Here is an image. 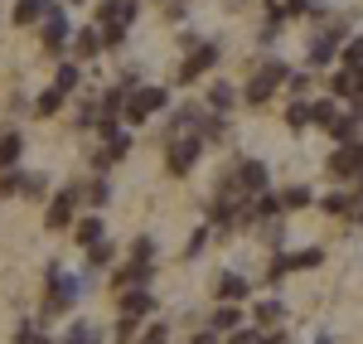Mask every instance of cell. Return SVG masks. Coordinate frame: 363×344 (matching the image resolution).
<instances>
[{
  "label": "cell",
  "instance_id": "d590c367",
  "mask_svg": "<svg viewBox=\"0 0 363 344\" xmlns=\"http://www.w3.org/2000/svg\"><path fill=\"white\" fill-rule=\"evenodd\" d=\"M116 340H121V344H131V340H136V320H126V316H121V325H116Z\"/></svg>",
  "mask_w": 363,
  "mask_h": 344
},
{
  "label": "cell",
  "instance_id": "83f0119b",
  "mask_svg": "<svg viewBox=\"0 0 363 344\" xmlns=\"http://www.w3.org/2000/svg\"><path fill=\"white\" fill-rule=\"evenodd\" d=\"M20 184H25V174H15V170H0V199L20 194Z\"/></svg>",
  "mask_w": 363,
  "mask_h": 344
},
{
  "label": "cell",
  "instance_id": "44dd1931",
  "mask_svg": "<svg viewBox=\"0 0 363 344\" xmlns=\"http://www.w3.org/2000/svg\"><path fill=\"white\" fill-rule=\"evenodd\" d=\"M325 262V253L320 248H301V253H286V267L291 272H310V267H320Z\"/></svg>",
  "mask_w": 363,
  "mask_h": 344
},
{
  "label": "cell",
  "instance_id": "74e56055",
  "mask_svg": "<svg viewBox=\"0 0 363 344\" xmlns=\"http://www.w3.org/2000/svg\"><path fill=\"white\" fill-rule=\"evenodd\" d=\"M286 87H291V92H306L310 78H306V73H286Z\"/></svg>",
  "mask_w": 363,
  "mask_h": 344
},
{
  "label": "cell",
  "instance_id": "ab89813d",
  "mask_svg": "<svg viewBox=\"0 0 363 344\" xmlns=\"http://www.w3.org/2000/svg\"><path fill=\"white\" fill-rule=\"evenodd\" d=\"M194 344H218V335H213V330H208V335H199Z\"/></svg>",
  "mask_w": 363,
  "mask_h": 344
},
{
  "label": "cell",
  "instance_id": "277c9868",
  "mask_svg": "<svg viewBox=\"0 0 363 344\" xmlns=\"http://www.w3.org/2000/svg\"><path fill=\"white\" fill-rule=\"evenodd\" d=\"M169 102V92L165 87H136L131 97H126V121L136 126V121H145V116H155L160 107Z\"/></svg>",
  "mask_w": 363,
  "mask_h": 344
},
{
  "label": "cell",
  "instance_id": "8992f818",
  "mask_svg": "<svg viewBox=\"0 0 363 344\" xmlns=\"http://www.w3.org/2000/svg\"><path fill=\"white\" fill-rule=\"evenodd\" d=\"M73 301H78V282H73L63 267H54V272H49V316H63Z\"/></svg>",
  "mask_w": 363,
  "mask_h": 344
},
{
  "label": "cell",
  "instance_id": "7a4b0ae2",
  "mask_svg": "<svg viewBox=\"0 0 363 344\" xmlns=\"http://www.w3.org/2000/svg\"><path fill=\"white\" fill-rule=\"evenodd\" d=\"M286 73H291L286 63H262V68H257V73L247 78V87H242V97H247L252 107H262V102H267V97H272V92H277V87L286 83Z\"/></svg>",
  "mask_w": 363,
  "mask_h": 344
},
{
  "label": "cell",
  "instance_id": "52a82bcc",
  "mask_svg": "<svg viewBox=\"0 0 363 344\" xmlns=\"http://www.w3.org/2000/svg\"><path fill=\"white\" fill-rule=\"evenodd\" d=\"M199 155H203V141L199 136H184V141H169V155H165V165L174 174H189L199 165Z\"/></svg>",
  "mask_w": 363,
  "mask_h": 344
},
{
  "label": "cell",
  "instance_id": "1f68e13d",
  "mask_svg": "<svg viewBox=\"0 0 363 344\" xmlns=\"http://www.w3.org/2000/svg\"><path fill=\"white\" fill-rule=\"evenodd\" d=\"M199 121H203L199 107H179V112H174V131H179V126H199Z\"/></svg>",
  "mask_w": 363,
  "mask_h": 344
},
{
  "label": "cell",
  "instance_id": "ffe728a7",
  "mask_svg": "<svg viewBox=\"0 0 363 344\" xmlns=\"http://www.w3.org/2000/svg\"><path fill=\"white\" fill-rule=\"evenodd\" d=\"M20 150H25V136H20V131H5V136H0V170H10V165L20 160Z\"/></svg>",
  "mask_w": 363,
  "mask_h": 344
},
{
  "label": "cell",
  "instance_id": "d6986e66",
  "mask_svg": "<svg viewBox=\"0 0 363 344\" xmlns=\"http://www.w3.org/2000/svg\"><path fill=\"white\" fill-rule=\"evenodd\" d=\"M233 330H242V311L238 306H218L213 311V335H233Z\"/></svg>",
  "mask_w": 363,
  "mask_h": 344
},
{
  "label": "cell",
  "instance_id": "b9f144b4",
  "mask_svg": "<svg viewBox=\"0 0 363 344\" xmlns=\"http://www.w3.org/2000/svg\"><path fill=\"white\" fill-rule=\"evenodd\" d=\"M359 174H363V145H359Z\"/></svg>",
  "mask_w": 363,
  "mask_h": 344
},
{
  "label": "cell",
  "instance_id": "8fae6325",
  "mask_svg": "<svg viewBox=\"0 0 363 344\" xmlns=\"http://www.w3.org/2000/svg\"><path fill=\"white\" fill-rule=\"evenodd\" d=\"M339 44H344V29H325V34L310 44V63H315V68H325V63L339 54Z\"/></svg>",
  "mask_w": 363,
  "mask_h": 344
},
{
  "label": "cell",
  "instance_id": "f1b7e54d",
  "mask_svg": "<svg viewBox=\"0 0 363 344\" xmlns=\"http://www.w3.org/2000/svg\"><path fill=\"white\" fill-rule=\"evenodd\" d=\"M83 194H87V204H107V199H112V184H107V179H92Z\"/></svg>",
  "mask_w": 363,
  "mask_h": 344
},
{
  "label": "cell",
  "instance_id": "ac0fdd59",
  "mask_svg": "<svg viewBox=\"0 0 363 344\" xmlns=\"http://www.w3.org/2000/svg\"><path fill=\"white\" fill-rule=\"evenodd\" d=\"M339 116H344V112H339L335 97H325V102H315V107H310V121H315V126H325V131H335Z\"/></svg>",
  "mask_w": 363,
  "mask_h": 344
},
{
  "label": "cell",
  "instance_id": "9a60e30c",
  "mask_svg": "<svg viewBox=\"0 0 363 344\" xmlns=\"http://www.w3.org/2000/svg\"><path fill=\"white\" fill-rule=\"evenodd\" d=\"M73 238L83 248H97V243H107V223L102 218H83V223H73Z\"/></svg>",
  "mask_w": 363,
  "mask_h": 344
},
{
  "label": "cell",
  "instance_id": "ba28073f",
  "mask_svg": "<svg viewBox=\"0 0 363 344\" xmlns=\"http://www.w3.org/2000/svg\"><path fill=\"white\" fill-rule=\"evenodd\" d=\"M233 179H238V194H267V165L262 160H238V170H233Z\"/></svg>",
  "mask_w": 363,
  "mask_h": 344
},
{
  "label": "cell",
  "instance_id": "7402d4cb",
  "mask_svg": "<svg viewBox=\"0 0 363 344\" xmlns=\"http://www.w3.org/2000/svg\"><path fill=\"white\" fill-rule=\"evenodd\" d=\"M233 102H238V92H233V87H228L223 78H218V83L208 87V107H213V112H218V116H223L228 107H233Z\"/></svg>",
  "mask_w": 363,
  "mask_h": 344
},
{
  "label": "cell",
  "instance_id": "d4e9b609",
  "mask_svg": "<svg viewBox=\"0 0 363 344\" xmlns=\"http://www.w3.org/2000/svg\"><path fill=\"white\" fill-rule=\"evenodd\" d=\"M286 126H291V131H306L310 126V102H291V107H286Z\"/></svg>",
  "mask_w": 363,
  "mask_h": 344
},
{
  "label": "cell",
  "instance_id": "5b68a950",
  "mask_svg": "<svg viewBox=\"0 0 363 344\" xmlns=\"http://www.w3.org/2000/svg\"><path fill=\"white\" fill-rule=\"evenodd\" d=\"M68 44H73V25H68V15L58 5H49V15H44V49L49 54H63Z\"/></svg>",
  "mask_w": 363,
  "mask_h": 344
},
{
  "label": "cell",
  "instance_id": "5bb4252c",
  "mask_svg": "<svg viewBox=\"0 0 363 344\" xmlns=\"http://www.w3.org/2000/svg\"><path fill=\"white\" fill-rule=\"evenodd\" d=\"M49 5H54V0H15V25H20V29L39 25V20L49 15Z\"/></svg>",
  "mask_w": 363,
  "mask_h": 344
},
{
  "label": "cell",
  "instance_id": "e575fe53",
  "mask_svg": "<svg viewBox=\"0 0 363 344\" xmlns=\"http://www.w3.org/2000/svg\"><path fill=\"white\" fill-rule=\"evenodd\" d=\"M262 340V330H233V335H228V344H257Z\"/></svg>",
  "mask_w": 363,
  "mask_h": 344
},
{
  "label": "cell",
  "instance_id": "e0dca14e",
  "mask_svg": "<svg viewBox=\"0 0 363 344\" xmlns=\"http://www.w3.org/2000/svg\"><path fill=\"white\" fill-rule=\"evenodd\" d=\"M281 320H286V306H281L277 296L272 301H257V330H277Z\"/></svg>",
  "mask_w": 363,
  "mask_h": 344
},
{
  "label": "cell",
  "instance_id": "cb8c5ba5",
  "mask_svg": "<svg viewBox=\"0 0 363 344\" xmlns=\"http://www.w3.org/2000/svg\"><path fill=\"white\" fill-rule=\"evenodd\" d=\"M34 112H39V116H58V112H63V92H58V87H49V92H39Z\"/></svg>",
  "mask_w": 363,
  "mask_h": 344
},
{
  "label": "cell",
  "instance_id": "f35d334b",
  "mask_svg": "<svg viewBox=\"0 0 363 344\" xmlns=\"http://www.w3.org/2000/svg\"><path fill=\"white\" fill-rule=\"evenodd\" d=\"M310 10V0H286V5H281V15H306Z\"/></svg>",
  "mask_w": 363,
  "mask_h": 344
},
{
  "label": "cell",
  "instance_id": "d6a6232c",
  "mask_svg": "<svg viewBox=\"0 0 363 344\" xmlns=\"http://www.w3.org/2000/svg\"><path fill=\"white\" fill-rule=\"evenodd\" d=\"M325 209H330V213H349V209H354V194H330Z\"/></svg>",
  "mask_w": 363,
  "mask_h": 344
},
{
  "label": "cell",
  "instance_id": "836d02e7",
  "mask_svg": "<svg viewBox=\"0 0 363 344\" xmlns=\"http://www.w3.org/2000/svg\"><path fill=\"white\" fill-rule=\"evenodd\" d=\"M140 344H169V330L165 325H150V330H145V340Z\"/></svg>",
  "mask_w": 363,
  "mask_h": 344
},
{
  "label": "cell",
  "instance_id": "484cf974",
  "mask_svg": "<svg viewBox=\"0 0 363 344\" xmlns=\"http://www.w3.org/2000/svg\"><path fill=\"white\" fill-rule=\"evenodd\" d=\"M310 199H315V194H310L306 184H291V189H286V194H281V209H306Z\"/></svg>",
  "mask_w": 363,
  "mask_h": 344
},
{
  "label": "cell",
  "instance_id": "8d00e7d4",
  "mask_svg": "<svg viewBox=\"0 0 363 344\" xmlns=\"http://www.w3.org/2000/svg\"><path fill=\"white\" fill-rule=\"evenodd\" d=\"M15 344H49V340H44V335H39V330H34V325H25V330H20V335H15Z\"/></svg>",
  "mask_w": 363,
  "mask_h": 344
},
{
  "label": "cell",
  "instance_id": "4dcf8cb0",
  "mask_svg": "<svg viewBox=\"0 0 363 344\" xmlns=\"http://www.w3.org/2000/svg\"><path fill=\"white\" fill-rule=\"evenodd\" d=\"M344 63H349V68H363V34L344 44Z\"/></svg>",
  "mask_w": 363,
  "mask_h": 344
},
{
  "label": "cell",
  "instance_id": "603a6c76",
  "mask_svg": "<svg viewBox=\"0 0 363 344\" xmlns=\"http://www.w3.org/2000/svg\"><path fill=\"white\" fill-rule=\"evenodd\" d=\"M78 83H83V68H78V63H63V68H58V78H54V87L68 97V92H78Z\"/></svg>",
  "mask_w": 363,
  "mask_h": 344
},
{
  "label": "cell",
  "instance_id": "f546056e",
  "mask_svg": "<svg viewBox=\"0 0 363 344\" xmlns=\"http://www.w3.org/2000/svg\"><path fill=\"white\" fill-rule=\"evenodd\" d=\"M107 262H112V243H97V248H87V267H97V272H102Z\"/></svg>",
  "mask_w": 363,
  "mask_h": 344
},
{
  "label": "cell",
  "instance_id": "7c38bea8",
  "mask_svg": "<svg viewBox=\"0 0 363 344\" xmlns=\"http://www.w3.org/2000/svg\"><path fill=\"white\" fill-rule=\"evenodd\" d=\"M121 316L126 320H145V316H155V296L140 287V291H126L121 296Z\"/></svg>",
  "mask_w": 363,
  "mask_h": 344
},
{
  "label": "cell",
  "instance_id": "6da1fadb",
  "mask_svg": "<svg viewBox=\"0 0 363 344\" xmlns=\"http://www.w3.org/2000/svg\"><path fill=\"white\" fill-rule=\"evenodd\" d=\"M140 0H102V10H97V29H102V44H121L126 39V29L136 20Z\"/></svg>",
  "mask_w": 363,
  "mask_h": 344
},
{
  "label": "cell",
  "instance_id": "60d3db41",
  "mask_svg": "<svg viewBox=\"0 0 363 344\" xmlns=\"http://www.w3.org/2000/svg\"><path fill=\"white\" fill-rule=\"evenodd\" d=\"M320 344H335V335H320Z\"/></svg>",
  "mask_w": 363,
  "mask_h": 344
},
{
  "label": "cell",
  "instance_id": "4fadbf2b",
  "mask_svg": "<svg viewBox=\"0 0 363 344\" xmlns=\"http://www.w3.org/2000/svg\"><path fill=\"white\" fill-rule=\"evenodd\" d=\"M330 174H339V179H354L359 174V145H339L335 155H330Z\"/></svg>",
  "mask_w": 363,
  "mask_h": 344
},
{
  "label": "cell",
  "instance_id": "4316f807",
  "mask_svg": "<svg viewBox=\"0 0 363 344\" xmlns=\"http://www.w3.org/2000/svg\"><path fill=\"white\" fill-rule=\"evenodd\" d=\"M150 257H155V243H150V238H136V243H131V262L150 267Z\"/></svg>",
  "mask_w": 363,
  "mask_h": 344
},
{
  "label": "cell",
  "instance_id": "9c48e42d",
  "mask_svg": "<svg viewBox=\"0 0 363 344\" xmlns=\"http://www.w3.org/2000/svg\"><path fill=\"white\" fill-rule=\"evenodd\" d=\"M213 63H218V44H199L194 54L179 63V83H194V78H203Z\"/></svg>",
  "mask_w": 363,
  "mask_h": 344
},
{
  "label": "cell",
  "instance_id": "2e32d148",
  "mask_svg": "<svg viewBox=\"0 0 363 344\" xmlns=\"http://www.w3.org/2000/svg\"><path fill=\"white\" fill-rule=\"evenodd\" d=\"M73 49L83 58H97L107 44H102V29H73Z\"/></svg>",
  "mask_w": 363,
  "mask_h": 344
},
{
  "label": "cell",
  "instance_id": "3957f363",
  "mask_svg": "<svg viewBox=\"0 0 363 344\" xmlns=\"http://www.w3.org/2000/svg\"><path fill=\"white\" fill-rule=\"evenodd\" d=\"M78 199H83V189H78V184H68V189H63V194H58V199L49 204V213H44V228H49V233L73 228V213H78Z\"/></svg>",
  "mask_w": 363,
  "mask_h": 344
},
{
  "label": "cell",
  "instance_id": "30bf717a",
  "mask_svg": "<svg viewBox=\"0 0 363 344\" xmlns=\"http://www.w3.org/2000/svg\"><path fill=\"white\" fill-rule=\"evenodd\" d=\"M247 282L238 277V272H223L218 282H213V296H218V306H238V301H247Z\"/></svg>",
  "mask_w": 363,
  "mask_h": 344
},
{
  "label": "cell",
  "instance_id": "7bdbcfd3",
  "mask_svg": "<svg viewBox=\"0 0 363 344\" xmlns=\"http://www.w3.org/2000/svg\"><path fill=\"white\" fill-rule=\"evenodd\" d=\"M359 223H363V213H359Z\"/></svg>",
  "mask_w": 363,
  "mask_h": 344
}]
</instances>
